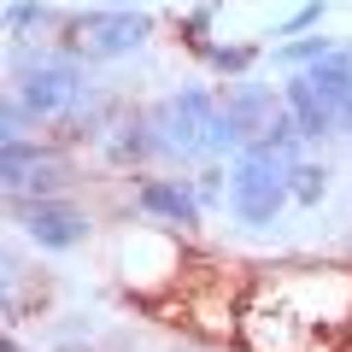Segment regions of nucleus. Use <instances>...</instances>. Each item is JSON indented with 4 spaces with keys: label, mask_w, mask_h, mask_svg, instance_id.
Here are the masks:
<instances>
[{
    "label": "nucleus",
    "mask_w": 352,
    "mask_h": 352,
    "mask_svg": "<svg viewBox=\"0 0 352 352\" xmlns=\"http://www.w3.org/2000/svg\"><path fill=\"white\" fill-rule=\"evenodd\" d=\"M288 170H294V159L270 153L264 141H247L241 159H235V170H229V212H235L241 223H252V229L276 223V212L294 200Z\"/></svg>",
    "instance_id": "obj_2"
},
{
    "label": "nucleus",
    "mask_w": 352,
    "mask_h": 352,
    "mask_svg": "<svg viewBox=\"0 0 352 352\" xmlns=\"http://www.w3.org/2000/svg\"><path fill=\"white\" fill-rule=\"evenodd\" d=\"M212 194H223V170H206L200 176V200H212Z\"/></svg>",
    "instance_id": "obj_15"
},
{
    "label": "nucleus",
    "mask_w": 352,
    "mask_h": 352,
    "mask_svg": "<svg viewBox=\"0 0 352 352\" xmlns=\"http://www.w3.org/2000/svg\"><path fill=\"white\" fill-rule=\"evenodd\" d=\"M329 53H335V41L305 36V41H282V47H276V65H317V59H329Z\"/></svg>",
    "instance_id": "obj_11"
},
{
    "label": "nucleus",
    "mask_w": 352,
    "mask_h": 352,
    "mask_svg": "<svg viewBox=\"0 0 352 352\" xmlns=\"http://www.w3.org/2000/svg\"><path fill=\"white\" fill-rule=\"evenodd\" d=\"M106 6H135V0H106Z\"/></svg>",
    "instance_id": "obj_16"
},
{
    "label": "nucleus",
    "mask_w": 352,
    "mask_h": 352,
    "mask_svg": "<svg viewBox=\"0 0 352 352\" xmlns=\"http://www.w3.org/2000/svg\"><path fill=\"white\" fill-rule=\"evenodd\" d=\"M71 182L65 176V164L53 159V153L30 147V141H6V194L12 200H59V188Z\"/></svg>",
    "instance_id": "obj_5"
},
{
    "label": "nucleus",
    "mask_w": 352,
    "mask_h": 352,
    "mask_svg": "<svg viewBox=\"0 0 352 352\" xmlns=\"http://www.w3.org/2000/svg\"><path fill=\"white\" fill-rule=\"evenodd\" d=\"M76 94H82V71L71 59H36L18 76V100L30 106V118L65 112V106H76Z\"/></svg>",
    "instance_id": "obj_4"
},
{
    "label": "nucleus",
    "mask_w": 352,
    "mask_h": 352,
    "mask_svg": "<svg viewBox=\"0 0 352 352\" xmlns=\"http://www.w3.org/2000/svg\"><path fill=\"white\" fill-rule=\"evenodd\" d=\"M206 53H212L217 71H247L252 65V47H206Z\"/></svg>",
    "instance_id": "obj_13"
},
{
    "label": "nucleus",
    "mask_w": 352,
    "mask_h": 352,
    "mask_svg": "<svg viewBox=\"0 0 352 352\" xmlns=\"http://www.w3.org/2000/svg\"><path fill=\"white\" fill-rule=\"evenodd\" d=\"M288 182H294V200H300V206H317V200H323V188H329V170H323V164H305V159H294Z\"/></svg>",
    "instance_id": "obj_10"
},
{
    "label": "nucleus",
    "mask_w": 352,
    "mask_h": 352,
    "mask_svg": "<svg viewBox=\"0 0 352 352\" xmlns=\"http://www.w3.org/2000/svg\"><path fill=\"white\" fill-rule=\"evenodd\" d=\"M135 200H141V212L164 217V223H182V229L200 223V188L182 182V176H147L135 188Z\"/></svg>",
    "instance_id": "obj_7"
},
{
    "label": "nucleus",
    "mask_w": 352,
    "mask_h": 352,
    "mask_svg": "<svg viewBox=\"0 0 352 352\" xmlns=\"http://www.w3.org/2000/svg\"><path fill=\"white\" fill-rule=\"evenodd\" d=\"M24 235L36 241L41 252H71L76 241L88 235V217H82V206H71V200H30L24 206Z\"/></svg>",
    "instance_id": "obj_6"
},
{
    "label": "nucleus",
    "mask_w": 352,
    "mask_h": 352,
    "mask_svg": "<svg viewBox=\"0 0 352 352\" xmlns=\"http://www.w3.org/2000/svg\"><path fill=\"white\" fill-rule=\"evenodd\" d=\"M30 24H53V12L47 6H41V0H12V6H6V30H30Z\"/></svg>",
    "instance_id": "obj_12"
},
{
    "label": "nucleus",
    "mask_w": 352,
    "mask_h": 352,
    "mask_svg": "<svg viewBox=\"0 0 352 352\" xmlns=\"http://www.w3.org/2000/svg\"><path fill=\"white\" fill-rule=\"evenodd\" d=\"M317 18H323V0H311V6H300V12L288 18V24H276V36H300V30H311Z\"/></svg>",
    "instance_id": "obj_14"
},
{
    "label": "nucleus",
    "mask_w": 352,
    "mask_h": 352,
    "mask_svg": "<svg viewBox=\"0 0 352 352\" xmlns=\"http://www.w3.org/2000/svg\"><path fill=\"white\" fill-rule=\"evenodd\" d=\"M6 352H24V346H18V340H6Z\"/></svg>",
    "instance_id": "obj_17"
},
{
    "label": "nucleus",
    "mask_w": 352,
    "mask_h": 352,
    "mask_svg": "<svg viewBox=\"0 0 352 352\" xmlns=\"http://www.w3.org/2000/svg\"><path fill=\"white\" fill-rule=\"evenodd\" d=\"M223 106H229V118H235V129H241V135H252V141H258L264 129H270V118H276L270 88H258V82H241Z\"/></svg>",
    "instance_id": "obj_9"
},
{
    "label": "nucleus",
    "mask_w": 352,
    "mask_h": 352,
    "mask_svg": "<svg viewBox=\"0 0 352 352\" xmlns=\"http://www.w3.org/2000/svg\"><path fill=\"white\" fill-rule=\"evenodd\" d=\"M153 135H159V153H176V159L241 147L235 118H229V106L212 100V88H176L170 100H159L153 106Z\"/></svg>",
    "instance_id": "obj_1"
},
{
    "label": "nucleus",
    "mask_w": 352,
    "mask_h": 352,
    "mask_svg": "<svg viewBox=\"0 0 352 352\" xmlns=\"http://www.w3.org/2000/svg\"><path fill=\"white\" fill-rule=\"evenodd\" d=\"M71 36L82 41V53H94V59H118V53L141 47V41L153 36V24L141 12H129V6H112V12H82L71 24Z\"/></svg>",
    "instance_id": "obj_3"
},
{
    "label": "nucleus",
    "mask_w": 352,
    "mask_h": 352,
    "mask_svg": "<svg viewBox=\"0 0 352 352\" xmlns=\"http://www.w3.org/2000/svg\"><path fill=\"white\" fill-rule=\"evenodd\" d=\"M288 112L300 118L305 141H323V135H335V129H340V118L329 112V100L317 94L311 82H305V76H294V82H288Z\"/></svg>",
    "instance_id": "obj_8"
}]
</instances>
